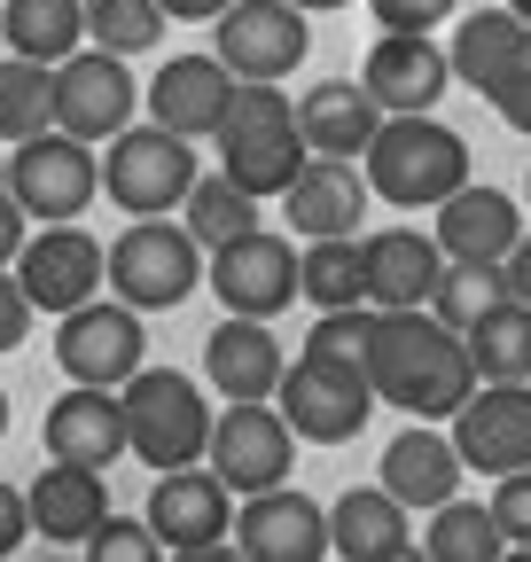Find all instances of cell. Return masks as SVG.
Returning <instances> with one entry per match:
<instances>
[{
  "instance_id": "cell-52",
  "label": "cell",
  "mask_w": 531,
  "mask_h": 562,
  "mask_svg": "<svg viewBox=\"0 0 531 562\" xmlns=\"http://www.w3.org/2000/svg\"><path fill=\"white\" fill-rule=\"evenodd\" d=\"M0 438H9V391H0Z\"/></svg>"
},
{
  "instance_id": "cell-17",
  "label": "cell",
  "mask_w": 531,
  "mask_h": 562,
  "mask_svg": "<svg viewBox=\"0 0 531 562\" xmlns=\"http://www.w3.org/2000/svg\"><path fill=\"white\" fill-rule=\"evenodd\" d=\"M235 492L212 476V469H165L157 484H149V508H142V524L165 539V554H188V547H219V539H235Z\"/></svg>"
},
{
  "instance_id": "cell-10",
  "label": "cell",
  "mask_w": 531,
  "mask_h": 562,
  "mask_svg": "<svg viewBox=\"0 0 531 562\" xmlns=\"http://www.w3.org/2000/svg\"><path fill=\"white\" fill-rule=\"evenodd\" d=\"M274 406H282V422L305 446H352L383 398H375V383L360 368H328V360H305V351H297L282 391H274Z\"/></svg>"
},
{
  "instance_id": "cell-15",
  "label": "cell",
  "mask_w": 531,
  "mask_h": 562,
  "mask_svg": "<svg viewBox=\"0 0 531 562\" xmlns=\"http://www.w3.org/2000/svg\"><path fill=\"white\" fill-rule=\"evenodd\" d=\"M360 87L375 94L383 117H430L453 87V55L430 32H383L360 63Z\"/></svg>"
},
{
  "instance_id": "cell-51",
  "label": "cell",
  "mask_w": 531,
  "mask_h": 562,
  "mask_svg": "<svg viewBox=\"0 0 531 562\" xmlns=\"http://www.w3.org/2000/svg\"><path fill=\"white\" fill-rule=\"evenodd\" d=\"M500 9H516V16H523V24H531V0H500Z\"/></svg>"
},
{
  "instance_id": "cell-6",
  "label": "cell",
  "mask_w": 531,
  "mask_h": 562,
  "mask_svg": "<svg viewBox=\"0 0 531 562\" xmlns=\"http://www.w3.org/2000/svg\"><path fill=\"white\" fill-rule=\"evenodd\" d=\"M195 172V140L165 133V125H125L102 157V195L125 211V220H165L172 203H188Z\"/></svg>"
},
{
  "instance_id": "cell-54",
  "label": "cell",
  "mask_w": 531,
  "mask_h": 562,
  "mask_svg": "<svg viewBox=\"0 0 531 562\" xmlns=\"http://www.w3.org/2000/svg\"><path fill=\"white\" fill-rule=\"evenodd\" d=\"M0 195H9V149H0Z\"/></svg>"
},
{
  "instance_id": "cell-31",
  "label": "cell",
  "mask_w": 531,
  "mask_h": 562,
  "mask_svg": "<svg viewBox=\"0 0 531 562\" xmlns=\"http://www.w3.org/2000/svg\"><path fill=\"white\" fill-rule=\"evenodd\" d=\"M297 297H305L313 313H352V305H368L360 235H337V243H305V250H297Z\"/></svg>"
},
{
  "instance_id": "cell-55",
  "label": "cell",
  "mask_w": 531,
  "mask_h": 562,
  "mask_svg": "<svg viewBox=\"0 0 531 562\" xmlns=\"http://www.w3.org/2000/svg\"><path fill=\"white\" fill-rule=\"evenodd\" d=\"M0 55H9V9H0Z\"/></svg>"
},
{
  "instance_id": "cell-50",
  "label": "cell",
  "mask_w": 531,
  "mask_h": 562,
  "mask_svg": "<svg viewBox=\"0 0 531 562\" xmlns=\"http://www.w3.org/2000/svg\"><path fill=\"white\" fill-rule=\"evenodd\" d=\"M383 562H430V554H422V539H415V547H398V554H383Z\"/></svg>"
},
{
  "instance_id": "cell-53",
  "label": "cell",
  "mask_w": 531,
  "mask_h": 562,
  "mask_svg": "<svg viewBox=\"0 0 531 562\" xmlns=\"http://www.w3.org/2000/svg\"><path fill=\"white\" fill-rule=\"evenodd\" d=\"M500 562H531V547H508V554H500Z\"/></svg>"
},
{
  "instance_id": "cell-38",
  "label": "cell",
  "mask_w": 531,
  "mask_h": 562,
  "mask_svg": "<svg viewBox=\"0 0 531 562\" xmlns=\"http://www.w3.org/2000/svg\"><path fill=\"white\" fill-rule=\"evenodd\" d=\"M368 344H375V305H352V313H320L313 336H305V360H328V368H360L368 375Z\"/></svg>"
},
{
  "instance_id": "cell-37",
  "label": "cell",
  "mask_w": 531,
  "mask_h": 562,
  "mask_svg": "<svg viewBox=\"0 0 531 562\" xmlns=\"http://www.w3.org/2000/svg\"><path fill=\"white\" fill-rule=\"evenodd\" d=\"M493 305H508V273H500V266H445L438 297H430V313H438L445 328H461V336H470Z\"/></svg>"
},
{
  "instance_id": "cell-3",
  "label": "cell",
  "mask_w": 531,
  "mask_h": 562,
  "mask_svg": "<svg viewBox=\"0 0 531 562\" xmlns=\"http://www.w3.org/2000/svg\"><path fill=\"white\" fill-rule=\"evenodd\" d=\"M360 172H368L375 203H391V211H438L470 188V140L445 117H383Z\"/></svg>"
},
{
  "instance_id": "cell-11",
  "label": "cell",
  "mask_w": 531,
  "mask_h": 562,
  "mask_svg": "<svg viewBox=\"0 0 531 562\" xmlns=\"http://www.w3.org/2000/svg\"><path fill=\"white\" fill-rule=\"evenodd\" d=\"M204 469L235 492V501H258V492L290 484V469H297V430L282 422V406H219Z\"/></svg>"
},
{
  "instance_id": "cell-8",
  "label": "cell",
  "mask_w": 531,
  "mask_h": 562,
  "mask_svg": "<svg viewBox=\"0 0 531 562\" xmlns=\"http://www.w3.org/2000/svg\"><path fill=\"white\" fill-rule=\"evenodd\" d=\"M102 195V157L71 133H39L24 149H9V203L39 227H71L79 211Z\"/></svg>"
},
{
  "instance_id": "cell-20",
  "label": "cell",
  "mask_w": 531,
  "mask_h": 562,
  "mask_svg": "<svg viewBox=\"0 0 531 562\" xmlns=\"http://www.w3.org/2000/svg\"><path fill=\"white\" fill-rule=\"evenodd\" d=\"M461 476H470V461H461V446H453V430H438V422H407L391 446H383V492L398 508H445V501H461Z\"/></svg>"
},
{
  "instance_id": "cell-19",
  "label": "cell",
  "mask_w": 531,
  "mask_h": 562,
  "mask_svg": "<svg viewBox=\"0 0 531 562\" xmlns=\"http://www.w3.org/2000/svg\"><path fill=\"white\" fill-rule=\"evenodd\" d=\"M360 273H368L375 313H422L445 281V250L422 227H375V235H360Z\"/></svg>"
},
{
  "instance_id": "cell-34",
  "label": "cell",
  "mask_w": 531,
  "mask_h": 562,
  "mask_svg": "<svg viewBox=\"0 0 531 562\" xmlns=\"http://www.w3.org/2000/svg\"><path fill=\"white\" fill-rule=\"evenodd\" d=\"M188 235L204 243V250H227V243H242V235H258V195H242L227 172H212V180H195L188 188Z\"/></svg>"
},
{
  "instance_id": "cell-35",
  "label": "cell",
  "mask_w": 531,
  "mask_h": 562,
  "mask_svg": "<svg viewBox=\"0 0 531 562\" xmlns=\"http://www.w3.org/2000/svg\"><path fill=\"white\" fill-rule=\"evenodd\" d=\"M422 554L430 562H500L508 539H500V524H493L485 501H445L430 516V531H422Z\"/></svg>"
},
{
  "instance_id": "cell-48",
  "label": "cell",
  "mask_w": 531,
  "mask_h": 562,
  "mask_svg": "<svg viewBox=\"0 0 531 562\" xmlns=\"http://www.w3.org/2000/svg\"><path fill=\"white\" fill-rule=\"evenodd\" d=\"M172 562H250L235 539H219V547H188V554H172Z\"/></svg>"
},
{
  "instance_id": "cell-16",
  "label": "cell",
  "mask_w": 531,
  "mask_h": 562,
  "mask_svg": "<svg viewBox=\"0 0 531 562\" xmlns=\"http://www.w3.org/2000/svg\"><path fill=\"white\" fill-rule=\"evenodd\" d=\"M235 547L250 562H328L337 539H328V508L297 484H274L258 492V501L235 508Z\"/></svg>"
},
{
  "instance_id": "cell-33",
  "label": "cell",
  "mask_w": 531,
  "mask_h": 562,
  "mask_svg": "<svg viewBox=\"0 0 531 562\" xmlns=\"http://www.w3.org/2000/svg\"><path fill=\"white\" fill-rule=\"evenodd\" d=\"M470 360H477V383H531V305H493L477 328H470Z\"/></svg>"
},
{
  "instance_id": "cell-45",
  "label": "cell",
  "mask_w": 531,
  "mask_h": 562,
  "mask_svg": "<svg viewBox=\"0 0 531 562\" xmlns=\"http://www.w3.org/2000/svg\"><path fill=\"white\" fill-rule=\"evenodd\" d=\"M24 243H32V220L0 195V273H16V258H24Z\"/></svg>"
},
{
  "instance_id": "cell-43",
  "label": "cell",
  "mask_w": 531,
  "mask_h": 562,
  "mask_svg": "<svg viewBox=\"0 0 531 562\" xmlns=\"http://www.w3.org/2000/svg\"><path fill=\"white\" fill-rule=\"evenodd\" d=\"M32 313H39V305L24 297V281H16V273H0V351H16V344L32 336Z\"/></svg>"
},
{
  "instance_id": "cell-29",
  "label": "cell",
  "mask_w": 531,
  "mask_h": 562,
  "mask_svg": "<svg viewBox=\"0 0 531 562\" xmlns=\"http://www.w3.org/2000/svg\"><path fill=\"white\" fill-rule=\"evenodd\" d=\"M523 40H531V24H523L516 9H470V16H461V32H453V47H445V55H453V79L493 102V87L508 79V63L523 55Z\"/></svg>"
},
{
  "instance_id": "cell-36",
  "label": "cell",
  "mask_w": 531,
  "mask_h": 562,
  "mask_svg": "<svg viewBox=\"0 0 531 562\" xmlns=\"http://www.w3.org/2000/svg\"><path fill=\"white\" fill-rule=\"evenodd\" d=\"M165 9L157 0H87V47H110V55H142L165 40Z\"/></svg>"
},
{
  "instance_id": "cell-40",
  "label": "cell",
  "mask_w": 531,
  "mask_h": 562,
  "mask_svg": "<svg viewBox=\"0 0 531 562\" xmlns=\"http://www.w3.org/2000/svg\"><path fill=\"white\" fill-rule=\"evenodd\" d=\"M485 508H493V524H500V539H508V547H531V469L500 476Z\"/></svg>"
},
{
  "instance_id": "cell-4",
  "label": "cell",
  "mask_w": 531,
  "mask_h": 562,
  "mask_svg": "<svg viewBox=\"0 0 531 562\" xmlns=\"http://www.w3.org/2000/svg\"><path fill=\"white\" fill-rule=\"evenodd\" d=\"M117 398H125V453H133V461H149L157 476H165V469H204L219 406H204V383H195V375H180V368H142Z\"/></svg>"
},
{
  "instance_id": "cell-41",
  "label": "cell",
  "mask_w": 531,
  "mask_h": 562,
  "mask_svg": "<svg viewBox=\"0 0 531 562\" xmlns=\"http://www.w3.org/2000/svg\"><path fill=\"white\" fill-rule=\"evenodd\" d=\"M493 110H500V125H508V133H523V140H531V40H523V55L508 63V79L493 87Z\"/></svg>"
},
{
  "instance_id": "cell-42",
  "label": "cell",
  "mask_w": 531,
  "mask_h": 562,
  "mask_svg": "<svg viewBox=\"0 0 531 562\" xmlns=\"http://www.w3.org/2000/svg\"><path fill=\"white\" fill-rule=\"evenodd\" d=\"M368 9H375L383 32H438V24L461 9V0H368Z\"/></svg>"
},
{
  "instance_id": "cell-56",
  "label": "cell",
  "mask_w": 531,
  "mask_h": 562,
  "mask_svg": "<svg viewBox=\"0 0 531 562\" xmlns=\"http://www.w3.org/2000/svg\"><path fill=\"white\" fill-rule=\"evenodd\" d=\"M523 203H531V180H523Z\"/></svg>"
},
{
  "instance_id": "cell-28",
  "label": "cell",
  "mask_w": 531,
  "mask_h": 562,
  "mask_svg": "<svg viewBox=\"0 0 531 562\" xmlns=\"http://www.w3.org/2000/svg\"><path fill=\"white\" fill-rule=\"evenodd\" d=\"M328 539H337L344 562H383L398 547H415V516L391 501L383 484H352L328 501Z\"/></svg>"
},
{
  "instance_id": "cell-47",
  "label": "cell",
  "mask_w": 531,
  "mask_h": 562,
  "mask_svg": "<svg viewBox=\"0 0 531 562\" xmlns=\"http://www.w3.org/2000/svg\"><path fill=\"white\" fill-rule=\"evenodd\" d=\"M500 273H508V297H516V305H531V235L508 250V266H500Z\"/></svg>"
},
{
  "instance_id": "cell-1",
  "label": "cell",
  "mask_w": 531,
  "mask_h": 562,
  "mask_svg": "<svg viewBox=\"0 0 531 562\" xmlns=\"http://www.w3.org/2000/svg\"><path fill=\"white\" fill-rule=\"evenodd\" d=\"M368 383L383 406H398L407 422H453L477 398V360L470 336L445 328L430 305L422 313H375V344H368Z\"/></svg>"
},
{
  "instance_id": "cell-23",
  "label": "cell",
  "mask_w": 531,
  "mask_h": 562,
  "mask_svg": "<svg viewBox=\"0 0 531 562\" xmlns=\"http://www.w3.org/2000/svg\"><path fill=\"white\" fill-rule=\"evenodd\" d=\"M438 250H445V266H508V250L531 235L523 227V211H516V195L508 188H485V180H470L453 203H438Z\"/></svg>"
},
{
  "instance_id": "cell-9",
  "label": "cell",
  "mask_w": 531,
  "mask_h": 562,
  "mask_svg": "<svg viewBox=\"0 0 531 562\" xmlns=\"http://www.w3.org/2000/svg\"><path fill=\"white\" fill-rule=\"evenodd\" d=\"M212 55L242 87H282L313 55V24H305V9H290V0H235V9L212 24Z\"/></svg>"
},
{
  "instance_id": "cell-5",
  "label": "cell",
  "mask_w": 531,
  "mask_h": 562,
  "mask_svg": "<svg viewBox=\"0 0 531 562\" xmlns=\"http://www.w3.org/2000/svg\"><path fill=\"white\" fill-rule=\"evenodd\" d=\"M204 243L172 220H133L117 243H110V297L133 305V313H172L204 290Z\"/></svg>"
},
{
  "instance_id": "cell-22",
  "label": "cell",
  "mask_w": 531,
  "mask_h": 562,
  "mask_svg": "<svg viewBox=\"0 0 531 562\" xmlns=\"http://www.w3.org/2000/svg\"><path fill=\"white\" fill-rule=\"evenodd\" d=\"M204 375H212V391L227 406H274L282 375H290V351H282V336L266 328V321H235L227 313L204 336Z\"/></svg>"
},
{
  "instance_id": "cell-12",
  "label": "cell",
  "mask_w": 531,
  "mask_h": 562,
  "mask_svg": "<svg viewBox=\"0 0 531 562\" xmlns=\"http://www.w3.org/2000/svg\"><path fill=\"white\" fill-rule=\"evenodd\" d=\"M133 110H142V87H133L125 55L110 47H79L71 63H55V133L71 140H117L133 125Z\"/></svg>"
},
{
  "instance_id": "cell-21",
  "label": "cell",
  "mask_w": 531,
  "mask_h": 562,
  "mask_svg": "<svg viewBox=\"0 0 531 562\" xmlns=\"http://www.w3.org/2000/svg\"><path fill=\"white\" fill-rule=\"evenodd\" d=\"M235 70L219 63V55H172L157 79H149V125H165V133H180V140H212L219 133V117H227V102H235Z\"/></svg>"
},
{
  "instance_id": "cell-46",
  "label": "cell",
  "mask_w": 531,
  "mask_h": 562,
  "mask_svg": "<svg viewBox=\"0 0 531 562\" xmlns=\"http://www.w3.org/2000/svg\"><path fill=\"white\" fill-rule=\"evenodd\" d=\"M157 9H165L172 24H219V16L235 9V0H157Z\"/></svg>"
},
{
  "instance_id": "cell-44",
  "label": "cell",
  "mask_w": 531,
  "mask_h": 562,
  "mask_svg": "<svg viewBox=\"0 0 531 562\" xmlns=\"http://www.w3.org/2000/svg\"><path fill=\"white\" fill-rule=\"evenodd\" d=\"M24 539H32V501H24L9 476H0V562H9Z\"/></svg>"
},
{
  "instance_id": "cell-32",
  "label": "cell",
  "mask_w": 531,
  "mask_h": 562,
  "mask_svg": "<svg viewBox=\"0 0 531 562\" xmlns=\"http://www.w3.org/2000/svg\"><path fill=\"white\" fill-rule=\"evenodd\" d=\"M39 133H55V70L0 55V149H24Z\"/></svg>"
},
{
  "instance_id": "cell-13",
  "label": "cell",
  "mask_w": 531,
  "mask_h": 562,
  "mask_svg": "<svg viewBox=\"0 0 531 562\" xmlns=\"http://www.w3.org/2000/svg\"><path fill=\"white\" fill-rule=\"evenodd\" d=\"M204 290H212L235 321H274V313H290V305H297V250H290V235L258 227V235L212 250Z\"/></svg>"
},
{
  "instance_id": "cell-18",
  "label": "cell",
  "mask_w": 531,
  "mask_h": 562,
  "mask_svg": "<svg viewBox=\"0 0 531 562\" xmlns=\"http://www.w3.org/2000/svg\"><path fill=\"white\" fill-rule=\"evenodd\" d=\"M453 446L477 476L531 469V383H477V398L453 414Z\"/></svg>"
},
{
  "instance_id": "cell-7",
  "label": "cell",
  "mask_w": 531,
  "mask_h": 562,
  "mask_svg": "<svg viewBox=\"0 0 531 562\" xmlns=\"http://www.w3.org/2000/svg\"><path fill=\"white\" fill-rule=\"evenodd\" d=\"M55 368H63V383L125 391L133 375L149 368V328H142V313L117 305V297H94V305H79V313H63V328H55Z\"/></svg>"
},
{
  "instance_id": "cell-39",
  "label": "cell",
  "mask_w": 531,
  "mask_h": 562,
  "mask_svg": "<svg viewBox=\"0 0 531 562\" xmlns=\"http://www.w3.org/2000/svg\"><path fill=\"white\" fill-rule=\"evenodd\" d=\"M87 562H172L165 539L142 524V516H110L94 539H87Z\"/></svg>"
},
{
  "instance_id": "cell-24",
  "label": "cell",
  "mask_w": 531,
  "mask_h": 562,
  "mask_svg": "<svg viewBox=\"0 0 531 562\" xmlns=\"http://www.w3.org/2000/svg\"><path fill=\"white\" fill-rule=\"evenodd\" d=\"M368 203H375V188H368L360 165H344V157H313V165L297 172V188L282 195V220H290L305 243H337V235H360Z\"/></svg>"
},
{
  "instance_id": "cell-27",
  "label": "cell",
  "mask_w": 531,
  "mask_h": 562,
  "mask_svg": "<svg viewBox=\"0 0 531 562\" xmlns=\"http://www.w3.org/2000/svg\"><path fill=\"white\" fill-rule=\"evenodd\" d=\"M297 133H305V149L313 157H368L375 149V133H383V110L360 79H320L313 94H297Z\"/></svg>"
},
{
  "instance_id": "cell-49",
  "label": "cell",
  "mask_w": 531,
  "mask_h": 562,
  "mask_svg": "<svg viewBox=\"0 0 531 562\" xmlns=\"http://www.w3.org/2000/svg\"><path fill=\"white\" fill-rule=\"evenodd\" d=\"M290 9H305V16H328V9H352V0H290Z\"/></svg>"
},
{
  "instance_id": "cell-30",
  "label": "cell",
  "mask_w": 531,
  "mask_h": 562,
  "mask_svg": "<svg viewBox=\"0 0 531 562\" xmlns=\"http://www.w3.org/2000/svg\"><path fill=\"white\" fill-rule=\"evenodd\" d=\"M9 9V55L24 63H71L87 47V0H0Z\"/></svg>"
},
{
  "instance_id": "cell-2",
  "label": "cell",
  "mask_w": 531,
  "mask_h": 562,
  "mask_svg": "<svg viewBox=\"0 0 531 562\" xmlns=\"http://www.w3.org/2000/svg\"><path fill=\"white\" fill-rule=\"evenodd\" d=\"M212 149H219V172L258 195V203H282L297 188V172L313 165L305 149V133H297V102L282 87H235L219 133H212Z\"/></svg>"
},
{
  "instance_id": "cell-26",
  "label": "cell",
  "mask_w": 531,
  "mask_h": 562,
  "mask_svg": "<svg viewBox=\"0 0 531 562\" xmlns=\"http://www.w3.org/2000/svg\"><path fill=\"white\" fill-rule=\"evenodd\" d=\"M24 501H32V539H47V547H87V539L110 524V484H102V469L55 461V469L32 476Z\"/></svg>"
},
{
  "instance_id": "cell-14",
  "label": "cell",
  "mask_w": 531,
  "mask_h": 562,
  "mask_svg": "<svg viewBox=\"0 0 531 562\" xmlns=\"http://www.w3.org/2000/svg\"><path fill=\"white\" fill-rule=\"evenodd\" d=\"M16 281H24V297L39 313H79L102 297V281H110V250L87 235V227H39L16 258Z\"/></svg>"
},
{
  "instance_id": "cell-25",
  "label": "cell",
  "mask_w": 531,
  "mask_h": 562,
  "mask_svg": "<svg viewBox=\"0 0 531 562\" xmlns=\"http://www.w3.org/2000/svg\"><path fill=\"white\" fill-rule=\"evenodd\" d=\"M47 461H71V469H110L125 453V398L117 391H87L71 383L63 398H47Z\"/></svg>"
}]
</instances>
